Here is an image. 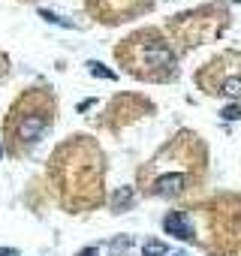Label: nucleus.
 Returning <instances> with one entry per match:
<instances>
[{"label": "nucleus", "mask_w": 241, "mask_h": 256, "mask_svg": "<svg viewBox=\"0 0 241 256\" xmlns=\"http://www.w3.org/2000/svg\"><path fill=\"white\" fill-rule=\"evenodd\" d=\"M48 126V118L42 114V112H30V114H22V120L16 124V133H18V139L22 142H36L40 136H42V130Z\"/></svg>", "instance_id": "1"}, {"label": "nucleus", "mask_w": 241, "mask_h": 256, "mask_svg": "<svg viewBox=\"0 0 241 256\" xmlns=\"http://www.w3.org/2000/svg\"><path fill=\"white\" fill-rule=\"evenodd\" d=\"M163 229H166L169 235L181 238V241H190V238H193V226H190L187 214H181V211H172V214H166V220H163Z\"/></svg>", "instance_id": "2"}, {"label": "nucleus", "mask_w": 241, "mask_h": 256, "mask_svg": "<svg viewBox=\"0 0 241 256\" xmlns=\"http://www.w3.org/2000/svg\"><path fill=\"white\" fill-rule=\"evenodd\" d=\"M214 94H226V96H238V100H241V76H229V78H223V82L217 84Z\"/></svg>", "instance_id": "3"}, {"label": "nucleus", "mask_w": 241, "mask_h": 256, "mask_svg": "<svg viewBox=\"0 0 241 256\" xmlns=\"http://www.w3.org/2000/svg\"><path fill=\"white\" fill-rule=\"evenodd\" d=\"M133 205V187H120L114 196H112V208L114 211H127Z\"/></svg>", "instance_id": "4"}, {"label": "nucleus", "mask_w": 241, "mask_h": 256, "mask_svg": "<svg viewBox=\"0 0 241 256\" xmlns=\"http://www.w3.org/2000/svg\"><path fill=\"white\" fill-rule=\"evenodd\" d=\"M142 256H169V247H166L163 241H145Z\"/></svg>", "instance_id": "5"}, {"label": "nucleus", "mask_w": 241, "mask_h": 256, "mask_svg": "<svg viewBox=\"0 0 241 256\" xmlns=\"http://www.w3.org/2000/svg\"><path fill=\"white\" fill-rule=\"evenodd\" d=\"M130 244H133V238H130V235H124V238H114L108 247H112V253H127V250H130Z\"/></svg>", "instance_id": "6"}, {"label": "nucleus", "mask_w": 241, "mask_h": 256, "mask_svg": "<svg viewBox=\"0 0 241 256\" xmlns=\"http://www.w3.org/2000/svg\"><path fill=\"white\" fill-rule=\"evenodd\" d=\"M88 70H90L94 76H100V78H114V72H112V70H106V66H102V64H96V60H90V64H88Z\"/></svg>", "instance_id": "7"}, {"label": "nucleus", "mask_w": 241, "mask_h": 256, "mask_svg": "<svg viewBox=\"0 0 241 256\" xmlns=\"http://www.w3.org/2000/svg\"><path fill=\"white\" fill-rule=\"evenodd\" d=\"M40 16H42V18H46V22H52V24H64V28H72V22H64V18H60V16H54V12H48V10H42V12H40Z\"/></svg>", "instance_id": "8"}, {"label": "nucleus", "mask_w": 241, "mask_h": 256, "mask_svg": "<svg viewBox=\"0 0 241 256\" xmlns=\"http://www.w3.org/2000/svg\"><path fill=\"white\" fill-rule=\"evenodd\" d=\"M241 118V106H226L223 108V120H238Z\"/></svg>", "instance_id": "9"}, {"label": "nucleus", "mask_w": 241, "mask_h": 256, "mask_svg": "<svg viewBox=\"0 0 241 256\" xmlns=\"http://www.w3.org/2000/svg\"><path fill=\"white\" fill-rule=\"evenodd\" d=\"M0 256H18V250H10V247H0Z\"/></svg>", "instance_id": "10"}, {"label": "nucleus", "mask_w": 241, "mask_h": 256, "mask_svg": "<svg viewBox=\"0 0 241 256\" xmlns=\"http://www.w3.org/2000/svg\"><path fill=\"white\" fill-rule=\"evenodd\" d=\"M78 256H100V253H96V250H94V247H88V250H82V253H78Z\"/></svg>", "instance_id": "11"}, {"label": "nucleus", "mask_w": 241, "mask_h": 256, "mask_svg": "<svg viewBox=\"0 0 241 256\" xmlns=\"http://www.w3.org/2000/svg\"><path fill=\"white\" fill-rule=\"evenodd\" d=\"M172 256H187V253H172Z\"/></svg>", "instance_id": "12"}, {"label": "nucleus", "mask_w": 241, "mask_h": 256, "mask_svg": "<svg viewBox=\"0 0 241 256\" xmlns=\"http://www.w3.org/2000/svg\"><path fill=\"white\" fill-rule=\"evenodd\" d=\"M0 157H4V145H0Z\"/></svg>", "instance_id": "13"}]
</instances>
